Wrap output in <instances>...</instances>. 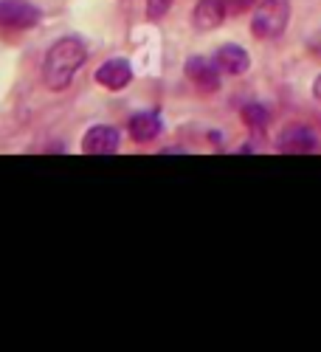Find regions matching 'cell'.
Here are the masks:
<instances>
[{
	"instance_id": "1",
	"label": "cell",
	"mask_w": 321,
	"mask_h": 352,
	"mask_svg": "<svg viewBox=\"0 0 321 352\" xmlns=\"http://www.w3.org/2000/svg\"><path fill=\"white\" fill-rule=\"evenodd\" d=\"M87 60V48L82 45V40L76 37H65L56 40L48 54H45V65H43V82L51 91H65L74 82L76 71L85 65Z\"/></svg>"
},
{
	"instance_id": "13",
	"label": "cell",
	"mask_w": 321,
	"mask_h": 352,
	"mask_svg": "<svg viewBox=\"0 0 321 352\" xmlns=\"http://www.w3.org/2000/svg\"><path fill=\"white\" fill-rule=\"evenodd\" d=\"M307 48H310V54H313V56H318V60H321V32L310 37V43H307Z\"/></svg>"
},
{
	"instance_id": "7",
	"label": "cell",
	"mask_w": 321,
	"mask_h": 352,
	"mask_svg": "<svg viewBox=\"0 0 321 352\" xmlns=\"http://www.w3.org/2000/svg\"><path fill=\"white\" fill-rule=\"evenodd\" d=\"M186 76L200 87V91H217L220 87V68L212 60H203V56H192L186 63Z\"/></svg>"
},
{
	"instance_id": "5",
	"label": "cell",
	"mask_w": 321,
	"mask_h": 352,
	"mask_svg": "<svg viewBox=\"0 0 321 352\" xmlns=\"http://www.w3.org/2000/svg\"><path fill=\"white\" fill-rule=\"evenodd\" d=\"M316 150V135L305 124H290L279 135V153L299 155V153H313Z\"/></svg>"
},
{
	"instance_id": "2",
	"label": "cell",
	"mask_w": 321,
	"mask_h": 352,
	"mask_svg": "<svg viewBox=\"0 0 321 352\" xmlns=\"http://www.w3.org/2000/svg\"><path fill=\"white\" fill-rule=\"evenodd\" d=\"M290 20V0H262L251 17V32L259 40H276Z\"/></svg>"
},
{
	"instance_id": "8",
	"label": "cell",
	"mask_w": 321,
	"mask_h": 352,
	"mask_svg": "<svg viewBox=\"0 0 321 352\" xmlns=\"http://www.w3.org/2000/svg\"><path fill=\"white\" fill-rule=\"evenodd\" d=\"M225 20V0H197V6L192 12V23L200 32H212Z\"/></svg>"
},
{
	"instance_id": "11",
	"label": "cell",
	"mask_w": 321,
	"mask_h": 352,
	"mask_svg": "<svg viewBox=\"0 0 321 352\" xmlns=\"http://www.w3.org/2000/svg\"><path fill=\"white\" fill-rule=\"evenodd\" d=\"M243 119L251 127H265L268 124V110L262 107V104H245L243 107Z\"/></svg>"
},
{
	"instance_id": "10",
	"label": "cell",
	"mask_w": 321,
	"mask_h": 352,
	"mask_svg": "<svg viewBox=\"0 0 321 352\" xmlns=\"http://www.w3.org/2000/svg\"><path fill=\"white\" fill-rule=\"evenodd\" d=\"M161 133V119L155 113H138L130 119V135L138 144H147Z\"/></svg>"
},
{
	"instance_id": "3",
	"label": "cell",
	"mask_w": 321,
	"mask_h": 352,
	"mask_svg": "<svg viewBox=\"0 0 321 352\" xmlns=\"http://www.w3.org/2000/svg\"><path fill=\"white\" fill-rule=\"evenodd\" d=\"M40 23V9L28 0H0V25L3 28H32Z\"/></svg>"
},
{
	"instance_id": "9",
	"label": "cell",
	"mask_w": 321,
	"mask_h": 352,
	"mask_svg": "<svg viewBox=\"0 0 321 352\" xmlns=\"http://www.w3.org/2000/svg\"><path fill=\"white\" fill-rule=\"evenodd\" d=\"M214 63H217L220 71H225V74H231V76H240V74L248 71L251 56H248V51L240 48V45H223V48L214 54Z\"/></svg>"
},
{
	"instance_id": "14",
	"label": "cell",
	"mask_w": 321,
	"mask_h": 352,
	"mask_svg": "<svg viewBox=\"0 0 321 352\" xmlns=\"http://www.w3.org/2000/svg\"><path fill=\"white\" fill-rule=\"evenodd\" d=\"M313 96L321 102V74H318V76H316V82H313Z\"/></svg>"
},
{
	"instance_id": "4",
	"label": "cell",
	"mask_w": 321,
	"mask_h": 352,
	"mask_svg": "<svg viewBox=\"0 0 321 352\" xmlns=\"http://www.w3.org/2000/svg\"><path fill=\"white\" fill-rule=\"evenodd\" d=\"M115 150H119V133H115V127L96 124L82 138V153L85 155H113Z\"/></svg>"
},
{
	"instance_id": "12",
	"label": "cell",
	"mask_w": 321,
	"mask_h": 352,
	"mask_svg": "<svg viewBox=\"0 0 321 352\" xmlns=\"http://www.w3.org/2000/svg\"><path fill=\"white\" fill-rule=\"evenodd\" d=\"M169 9H172V0H147V17L150 20H161Z\"/></svg>"
},
{
	"instance_id": "6",
	"label": "cell",
	"mask_w": 321,
	"mask_h": 352,
	"mask_svg": "<svg viewBox=\"0 0 321 352\" xmlns=\"http://www.w3.org/2000/svg\"><path fill=\"white\" fill-rule=\"evenodd\" d=\"M96 82L102 87H107V91H122V87H127L133 82V68L127 60H122V56H115V60L104 63L99 71H96Z\"/></svg>"
}]
</instances>
